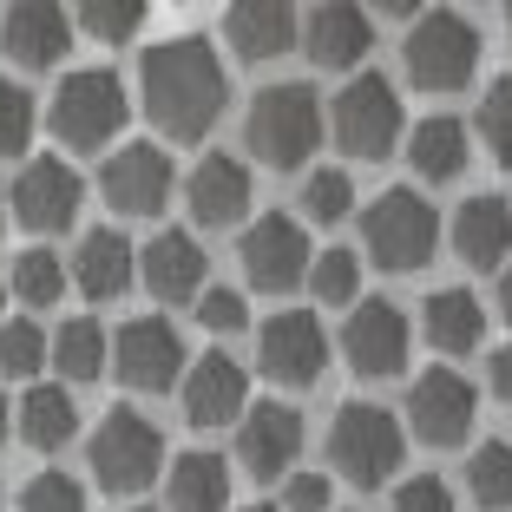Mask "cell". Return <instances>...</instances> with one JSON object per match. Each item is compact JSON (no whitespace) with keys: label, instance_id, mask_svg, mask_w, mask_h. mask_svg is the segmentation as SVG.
<instances>
[{"label":"cell","instance_id":"36","mask_svg":"<svg viewBox=\"0 0 512 512\" xmlns=\"http://www.w3.org/2000/svg\"><path fill=\"white\" fill-rule=\"evenodd\" d=\"M480 138H486V151H493V165L512 171V73L486 86V99H480Z\"/></svg>","mask_w":512,"mask_h":512},{"label":"cell","instance_id":"10","mask_svg":"<svg viewBox=\"0 0 512 512\" xmlns=\"http://www.w3.org/2000/svg\"><path fill=\"white\" fill-rule=\"evenodd\" d=\"M473 414H480V394L460 368H427L407 388V427L427 447H460L473 434Z\"/></svg>","mask_w":512,"mask_h":512},{"label":"cell","instance_id":"28","mask_svg":"<svg viewBox=\"0 0 512 512\" xmlns=\"http://www.w3.org/2000/svg\"><path fill=\"white\" fill-rule=\"evenodd\" d=\"M106 348H112V335L99 329V322L73 316V322H60V329L46 335V362L60 368V388L66 381H99L106 375Z\"/></svg>","mask_w":512,"mask_h":512},{"label":"cell","instance_id":"32","mask_svg":"<svg viewBox=\"0 0 512 512\" xmlns=\"http://www.w3.org/2000/svg\"><path fill=\"white\" fill-rule=\"evenodd\" d=\"M73 33H92V40H138V27H145V0H86V7H73Z\"/></svg>","mask_w":512,"mask_h":512},{"label":"cell","instance_id":"20","mask_svg":"<svg viewBox=\"0 0 512 512\" xmlns=\"http://www.w3.org/2000/svg\"><path fill=\"white\" fill-rule=\"evenodd\" d=\"M302 53L322 66V73H348V66L368 60V46H375V20L362 7H309L302 14Z\"/></svg>","mask_w":512,"mask_h":512},{"label":"cell","instance_id":"8","mask_svg":"<svg viewBox=\"0 0 512 512\" xmlns=\"http://www.w3.org/2000/svg\"><path fill=\"white\" fill-rule=\"evenodd\" d=\"M46 125H53V138L73 145V151H99L106 138H119V125H125L119 73H106V66L66 73V86L53 92V106H46Z\"/></svg>","mask_w":512,"mask_h":512},{"label":"cell","instance_id":"26","mask_svg":"<svg viewBox=\"0 0 512 512\" xmlns=\"http://www.w3.org/2000/svg\"><path fill=\"white\" fill-rule=\"evenodd\" d=\"M14 427H20V440H27L33 453H60L66 440L79 434V407H73V394H66V388L33 381V388L20 394V407H14Z\"/></svg>","mask_w":512,"mask_h":512},{"label":"cell","instance_id":"46","mask_svg":"<svg viewBox=\"0 0 512 512\" xmlns=\"http://www.w3.org/2000/svg\"><path fill=\"white\" fill-rule=\"evenodd\" d=\"M243 512H276V506H243Z\"/></svg>","mask_w":512,"mask_h":512},{"label":"cell","instance_id":"12","mask_svg":"<svg viewBox=\"0 0 512 512\" xmlns=\"http://www.w3.org/2000/svg\"><path fill=\"white\" fill-rule=\"evenodd\" d=\"M243 276H250L263 296H283L309 276V237H302L296 217H256L243 230Z\"/></svg>","mask_w":512,"mask_h":512},{"label":"cell","instance_id":"41","mask_svg":"<svg viewBox=\"0 0 512 512\" xmlns=\"http://www.w3.org/2000/svg\"><path fill=\"white\" fill-rule=\"evenodd\" d=\"M329 473H289L283 480V506L276 512H329Z\"/></svg>","mask_w":512,"mask_h":512},{"label":"cell","instance_id":"13","mask_svg":"<svg viewBox=\"0 0 512 512\" xmlns=\"http://www.w3.org/2000/svg\"><path fill=\"white\" fill-rule=\"evenodd\" d=\"M237 460L250 480H289L302 460V414L283 401H263L237 421Z\"/></svg>","mask_w":512,"mask_h":512},{"label":"cell","instance_id":"16","mask_svg":"<svg viewBox=\"0 0 512 512\" xmlns=\"http://www.w3.org/2000/svg\"><path fill=\"white\" fill-rule=\"evenodd\" d=\"M342 355L362 381H394L407 368V316L394 302H362L342 329Z\"/></svg>","mask_w":512,"mask_h":512},{"label":"cell","instance_id":"6","mask_svg":"<svg viewBox=\"0 0 512 512\" xmlns=\"http://www.w3.org/2000/svg\"><path fill=\"white\" fill-rule=\"evenodd\" d=\"M92 480L106 486L112 499H132V493H145L158 473H165V434L138 414V407H112L106 421H99V434H92Z\"/></svg>","mask_w":512,"mask_h":512},{"label":"cell","instance_id":"40","mask_svg":"<svg viewBox=\"0 0 512 512\" xmlns=\"http://www.w3.org/2000/svg\"><path fill=\"white\" fill-rule=\"evenodd\" d=\"M394 512H453V486L434 473H414V480L394 486Z\"/></svg>","mask_w":512,"mask_h":512},{"label":"cell","instance_id":"35","mask_svg":"<svg viewBox=\"0 0 512 512\" xmlns=\"http://www.w3.org/2000/svg\"><path fill=\"white\" fill-rule=\"evenodd\" d=\"M302 211H309V224H342V217L355 211V178H348V171H309Z\"/></svg>","mask_w":512,"mask_h":512},{"label":"cell","instance_id":"22","mask_svg":"<svg viewBox=\"0 0 512 512\" xmlns=\"http://www.w3.org/2000/svg\"><path fill=\"white\" fill-rule=\"evenodd\" d=\"M296 33H302L296 7H276V0H243V7H230V14H224L230 53H237V60H250V66L283 60L289 46H296Z\"/></svg>","mask_w":512,"mask_h":512},{"label":"cell","instance_id":"4","mask_svg":"<svg viewBox=\"0 0 512 512\" xmlns=\"http://www.w3.org/2000/svg\"><path fill=\"white\" fill-rule=\"evenodd\" d=\"M434 243H440L434 204H427L421 191H407V184L381 191L375 204L362 211V250L375 256L388 276H414L427 256H434Z\"/></svg>","mask_w":512,"mask_h":512},{"label":"cell","instance_id":"33","mask_svg":"<svg viewBox=\"0 0 512 512\" xmlns=\"http://www.w3.org/2000/svg\"><path fill=\"white\" fill-rule=\"evenodd\" d=\"M302 283L316 289V302L342 309V302L362 296V263H355V250H322V256H309V276Z\"/></svg>","mask_w":512,"mask_h":512},{"label":"cell","instance_id":"37","mask_svg":"<svg viewBox=\"0 0 512 512\" xmlns=\"http://www.w3.org/2000/svg\"><path fill=\"white\" fill-rule=\"evenodd\" d=\"M20 512H86V486H79L73 473L46 467L20 486Z\"/></svg>","mask_w":512,"mask_h":512},{"label":"cell","instance_id":"38","mask_svg":"<svg viewBox=\"0 0 512 512\" xmlns=\"http://www.w3.org/2000/svg\"><path fill=\"white\" fill-rule=\"evenodd\" d=\"M33 125H40L33 99L14 86V79H0V158H14V151H27V145H33Z\"/></svg>","mask_w":512,"mask_h":512},{"label":"cell","instance_id":"5","mask_svg":"<svg viewBox=\"0 0 512 512\" xmlns=\"http://www.w3.org/2000/svg\"><path fill=\"white\" fill-rule=\"evenodd\" d=\"M329 460L348 486H381V480H394L401 460H407V427L394 421L388 407L348 401L329 427Z\"/></svg>","mask_w":512,"mask_h":512},{"label":"cell","instance_id":"21","mask_svg":"<svg viewBox=\"0 0 512 512\" xmlns=\"http://www.w3.org/2000/svg\"><path fill=\"white\" fill-rule=\"evenodd\" d=\"M138 283L158 302H197L204 296V250H197L191 230H158L138 250Z\"/></svg>","mask_w":512,"mask_h":512},{"label":"cell","instance_id":"47","mask_svg":"<svg viewBox=\"0 0 512 512\" xmlns=\"http://www.w3.org/2000/svg\"><path fill=\"white\" fill-rule=\"evenodd\" d=\"M0 302H7V276H0Z\"/></svg>","mask_w":512,"mask_h":512},{"label":"cell","instance_id":"30","mask_svg":"<svg viewBox=\"0 0 512 512\" xmlns=\"http://www.w3.org/2000/svg\"><path fill=\"white\" fill-rule=\"evenodd\" d=\"M467 493H473V506H486V512H512V447L506 440H486L467 460Z\"/></svg>","mask_w":512,"mask_h":512},{"label":"cell","instance_id":"1","mask_svg":"<svg viewBox=\"0 0 512 512\" xmlns=\"http://www.w3.org/2000/svg\"><path fill=\"white\" fill-rule=\"evenodd\" d=\"M138 92H145V112L151 125L165 138H178V145H197V138L217 125V112H224V60H217L211 40H197V33H184V40H165L151 46L145 66H138Z\"/></svg>","mask_w":512,"mask_h":512},{"label":"cell","instance_id":"45","mask_svg":"<svg viewBox=\"0 0 512 512\" xmlns=\"http://www.w3.org/2000/svg\"><path fill=\"white\" fill-rule=\"evenodd\" d=\"M0 224H7V191H0Z\"/></svg>","mask_w":512,"mask_h":512},{"label":"cell","instance_id":"19","mask_svg":"<svg viewBox=\"0 0 512 512\" xmlns=\"http://www.w3.org/2000/svg\"><path fill=\"white\" fill-rule=\"evenodd\" d=\"M184 197H191V217H197L204 230H230V224H243V217H250V197H256L250 165H243V158H224V151H211V158L191 171Z\"/></svg>","mask_w":512,"mask_h":512},{"label":"cell","instance_id":"11","mask_svg":"<svg viewBox=\"0 0 512 512\" xmlns=\"http://www.w3.org/2000/svg\"><path fill=\"white\" fill-rule=\"evenodd\" d=\"M106 368H119L125 388L158 394V388H171V381L184 375V342H178V329H171L165 316H138V322H125V329L112 335Z\"/></svg>","mask_w":512,"mask_h":512},{"label":"cell","instance_id":"48","mask_svg":"<svg viewBox=\"0 0 512 512\" xmlns=\"http://www.w3.org/2000/svg\"><path fill=\"white\" fill-rule=\"evenodd\" d=\"M506 33H512V14H506Z\"/></svg>","mask_w":512,"mask_h":512},{"label":"cell","instance_id":"15","mask_svg":"<svg viewBox=\"0 0 512 512\" xmlns=\"http://www.w3.org/2000/svg\"><path fill=\"white\" fill-rule=\"evenodd\" d=\"M7 204H14V217L27 230H66L79 217V204H86V184H79V171L66 158H33L14 178Z\"/></svg>","mask_w":512,"mask_h":512},{"label":"cell","instance_id":"44","mask_svg":"<svg viewBox=\"0 0 512 512\" xmlns=\"http://www.w3.org/2000/svg\"><path fill=\"white\" fill-rule=\"evenodd\" d=\"M7 427H14V407H7V394H0V440H7Z\"/></svg>","mask_w":512,"mask_h":512},{"label":"cell","instance_id":"7","mask_svg":"<svg viewBox=\"0 0 512 512\" xmlns=\"http://www.w3.org/2000/svg\"><path fill=\"white\" fill-rule=\"evenodd\" d=\"M329 125H335V145H342L348 158H368V165H381V158L401 145V132H407L401 92H394L381 73H355L342 92H335Z\"/></svg>","mask_w":512,"mask_h":512},{"label":"cell","instance_id":"24","mask_svg":"<svg viewBox=\"0 0 512 512\" xmlns=\"http://www.w3.org/2000/svg\"><path fill=\"white\" fill-rule=\"evenodd\" d=\"M132 276H138V250L119 237V230H86V237H79V250H73V283H79V296L112 302V296H125V289H132Z\"/></svg>","mask_w":512,"mask_h":512},{"label":"cell","instance_id":"27","mask_svg":"<svg viewBox=\"0 0 512 512\" xmlns=\"http://www.w3.org/2000/svg\"><path fill=\"white\" fill-rule=\"evenodd\" d=\"M421 329H427V342H434L440 355H467V348H480V335H486V309H480L473 289H434L427 309H421Z\"/></svg>","mask_w":512,"mask_h":512},{"label":"cell","instance_id":"18","mask_svg":"<svg viewBox=\"0 0 512 512\" xmlns=\"http://www.w3.org/2000/svg\"><path fill=\"white\" fill-rule=\"evenodd\" d=\"M250 414V375L230 362L224 348L217 355H197L191 375H184V421L191 427H230Z\"/></svg>","mask_w":512,"mask_h":512},{"label":"cell","instance_id":"17","mask_svg":"<svg viewBox=\"0 0 512 512\" xmlns=\"http://www.w3.org/2000/svg\"><path fill=\"white\" fill-rule=\"evenodd\" d=\"M66 46H73V20H66V7H53V0H20V7L0 14V53L14 66H27V73L60 66Z\"/></svg>","mask_w":512,"mask_h":512},{"label":"cell","instance_id":"34","mask_svg":"<svg viewBox=\"0 0 512 512\" xmlns=\"http://www.w3.org/2000/svg\"><path fill=\"white\" fill-rule=\"evenodd\" d=\"M46 368V329L40 322H0V375H20V381H33Z\"/></svg>","mask_w":512,"mask_h":512},{"label":"cell","instance_id":"23","mask_svg":"<svg viewBox=\"0 0 512 512\" xmlns=\"http://www.w3.org/2000/svg\"><path fill=\"white\" fill-rule=\"evenodd\" d=\"M453 250L467 270H506L512 256V204L506 197H467L453 217Z\"/></svg>","mask_w":512,"mask_h":512},{"label":"cell","instance_id":"9","mask_svg":"<svg viewBox=\"0 0 512 512\" xmlns=\"http://www.w3.org/2000/svg\"><path fill=\"white\" fill-rule=\"evenodd\" d=\"M256 362L276 388H316L322 368H329V335L309 309H283L256 329Z\"/></svg>","mask_w":512,"mask_h":512},{"label":"cell","instance_id":"31","mask_svg":"<svg viewBox=\"0 0 512 512\" xmlns=\"http://www.w3.org/2000/svg\"><path fill=\"white\" fill-rule=\"evenodd\" d=\"M7 289H14V302H27V309H46V302L66 296V263L53 250H20Z\"/></svg>","mask_w":512,"mask_h":512},{"label":"cell","instance_id":"49","mask_svg":"<svg viewBox=\"0 0 512 512\" xmlns=\"http://www.w3.org/2000/svg\"><path fill=\"white\" fill-rule=\"evenodd\" d=\"M0 499H7V486H0Z\"/></svg>","mask_w":512,"mask_h":512},{"label":"cell","instance_id":"14","mask_svg":"<svg viewBox=\"0 0 512 512\" xmlns=\"http://www.w3.org/2000/svg\"><path fill=\"white\" fill-rule=\"evenodd\" d=\"M99 191L119 217H158L171 197V158L158 145H119L99 171Z\"/></svg>","mask_w":512,"mask_h":512},{"label":"cell","instance_id":"43","mask_svg":"<svg viewBox=\"0 0 512 512\" xmlns=\"http://www.w3.org/2000/svg\"><path fill=\"white\" fill-rule=\"evenodd\" d=\"M499 316L512 322V263H506V270H499Z\"/></svg>","mask_w":512,"mask_h":512},{"label":"cell","instance_id":"25","mask_svg":"<svg viewBox=\"0 0 512 512\" xmlns=\"http://www.w3.org/2000/svg\"><path fill=\"white\" fill-rule=\"evenodd\" d=\"M407 165H414V178H427V184H453L460 171L473 165L467 125H460V119H447V112L421 119L414 132H407Z\"/></svg>","mask_w":512,"mask_h":512},{"label":"cell","instance_id":"29","mask_svg":"<svg viewBox=\"0 0 512 512\" xmlns=\"http://www.w3.org/2000/svg\"><path fill=\"white\" fill-rule=\"evenodd\" d=\"M171 512H230V467L217 453L171 460Z\"/></svg>","mask_w":512,"mask_h":512},{"label":"cell","instance_id":"39","mask_svg":"<svg viewBox=\"0 0 512 512\" xmlns=\"http://www.w3.org/2000/svg\"><path fill=\"white\" fill-rule=\"evenodd\" d=\"M197 322H204L211 335H243V329H250V302H243V289L204 283V296H197Z\"/></svg>","mask_w":512,"mask_h":512},{"label":"cell","instance_id":"2","mask_svg":"<svg viewBox=\"0 0 512 512\" xmlns=\"http://www.w3.org/2000/svg\"><path fill=\"white\" fill-rule=\"evenodd\" d=\"M243 138H250V151L270 171L309 165V158H316V145H322V99H316V86L283 79V86L256 92L250 119H243Z\"/></svg>","mask_w":512,"mask_h":512},{"label":"cell","instance_id":"42","mask_svg":"<svg viewBox=\"0 0 512 512\" xmlns=\"http://www.w3.org/2000/svg\"><path fill=\"white\" fill-rule=\"evenodd\" d=\"M486 381H493L499 401H512V342H506V348H493V362H486Z\"/></svg>","mask_w":512,"mask_h":512},{"label":"cell","instance_id":"3","mask_svg":"<svg viewBox=\"0 0 512 512\" xmlns=\"http://www.w3.org/2000/svg\"><path fill=\"white\" fill-rule=\"evenodd\" d=\"M401 60H407V79L421 92H460L480 73V33H473L467 14H453V7H427L407 27Z\"/></svg>","mask_w":512,"mask_h":512}]
</instances>
